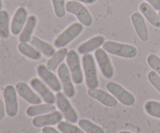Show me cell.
<instances>
[{
  "label": "cell",
  "instance_id": "1",
  "mask_svg": "<svg viewBox=\"0 0 160 133\" xmlns=\"http://www.w3.org/2000/svg\"><path fill=\"white\" fill-rule=\"evenodd\" d=\"M102 48L109 54L123 59H134L138 55L137 48L133 45L112 40H106Z\"/></svg>",
  "mask_w": 160,
  "mask_h": 133
},
{
  "label": "cell",
  "instance_id": "2",
  "mask_svg": "<svg viewBox=\"0 0 160 133\" xmlns=\"http://www.w3.org/2000/svg\"><path fill=\"white\" fill-rule=\"evenodd\" d=\"M82 66L85 77L86 86L88 89L98 88L99 87V80L98 77V71L93 55L85 54L82 57Z\"/></svg>",
  "mask_w": 160,
  "mask_h": 133
},
{
  "label": "cell",
  "instance_id": "3",
  "mask_svg": "<svg viewBox=\"0 0 160 133\" xmlns=\"http://www.w3.org/2000/svg\"><path fill=\"white\" fill-rule=\"evenodd\" d=\"M84 25L81 23H73L60 34L57 36L53 41V46L56 48H62L71 43L84 31Z\"/></svg>",
  "mask_w": 160,
  "mask_h": 133
},
{
  "label": "cell",
  "instance_id": "4",
  "mask_svg": "<svg viewBox=\"0 0 160 133\" xmlns=\"http://www.w3.org/2000/svg\"><path fill=\"white\" fill-rule=\"evenodd\" d=\"M66 10L69 13L74 15L80 23L84 26H90L93 23V18L88 9L81 2L77 1L67 2L66 3Z\"/></svg>",
  "mask_w": 160,
  "mask_h": 133
},
{
  "label": "cell",
  "instance_id": "5",
  "mask_svg": "<svg viewBox=\"0 0 160 133\" xmlns=\"http://www.w3.org/2000/svg\"><path fill=\"white\" fill-rule=\"evenodd\" d=\"M106 90L123 105L131 107L135 104L136 99L134 95L124 87L116 82H108L106 85Z\"/></svg>",
  "mask_w": 160,
  "mask_h": 133
},
{
  "label": "cell",
  "instance_id": "6",
  "mask_svg": "<svg viewBox=\"0 0 160 133\" xmlns=\"http://www.w3.org/2000/svg\"><path fill=\"white\" fill-rule=\"evenodd\" d=\"M66 60L74 84L80 85L82 83L84 82V75L78 53L74 50H70Z\"/></svg>",
  "mask_w": 160,
  "mask_h": 133
},
{
  "label": "cell",
  "instance_id": "7",
  "mask_svg": "<svg viewBox=\"0 0 160 133\" xmlns=\"http://www.w3.org/2000/svg\"><path fill=\"white\" fill-rule=\"evenodd\" d=\"M56 105L62 113V116L66 121L70 123L78 122V115L74 107L72 106L71 103L68 100L67 97L64 93L59 92L56 94Z\"/></svg>",
  "mask_w": 160,
  "mask_h": 133
},
{
  "label": "cell",
  "instance_id": "8",
  "mask_svg": "<svg viewBox=\"0 0 160 133\" xmlns=\"http://www.w3.org/2000/svg\"><path fill=\"white\" fill-rule=\"evenodd\" d=\"M58 77L62 84V88L63 90L64 94L68 98L74 97L76 95L73 81L72 79L71 74L69 70L68 66L66 63H62L57 69Z\"/></svg>",
  "mask_w": 160,
  "mask_h": 133
},
{
  "label": "cell",
  "instance_id": "9",
  "mask_svg": "<svg viewBox=\"0 0 160 133\" xmlns=\"http://www.w3.org/2000/svg\"><path fill=\"white\" fill-rule=\"evenodd\" d=\"M95 58L103 77L112 79L114 76V68L108 53L103 48H98L95 51Z\"/></svg>",
  "mask_w": 160,
  "mask_h": 133
},
{
  "label": "cell",
  "instance_id": "10",
  "mask_svg": "<svg viewBox=\"0 0 160 133\" xmlns=\"http://www.w3.org/2000/svg\"><path fill=\"white\" fill-rule=\"evenodd\" d=\"M37 73L42 81L51 89L52 91L59 93L62 90V84L59 77L53 73L52 71L47 68L46 65L40 64L37 66Z\"/></svg>",
  "mask_w": 160,
  "mask_h": 133
},
{
  "label": "cell",
  "instance_id": "11",
  "mask_svg": "<svg viewBox=\"0 0 160 133\" xmlns=\"http://www.w3.org/2000/svg\"><path fill=\"white\" fill-rule=\"evenodd\" d=\"M3 98L6 115L10 118H13L18 113L17 92L13 86L7 85L5 87L3 90Z\"/></svg>",
  "mask_w": 160,
  "mask_h": 133
},
{
  "label": "cell",
  "instance_id": "12",
  "mask_svg": "<svg viewBox=\"0 0 160 133\" xmlns=\"http://www.w3.org/2000/svg\"><path fill=\"white\" fill-rule=\"evenodd\" d=\"M30 84L34 91L42 97V99L48 104H54L56 102V97L49 87L38 78H33L30 81Z\"/></svg>",
  "mask_w": 160,
  "mask_h": 133
},
{
  "label": "cell",
  "instance_id": "13",
  "mask_svg": "<svg viewBox=\"0 0 160 133\" xmlns=\"http://www.w3.org/2000/svg\"><path fill=\"white\" fill-rule=\"evenodd\" d=\"M63 118L62 113L58 111L34 117L32 119V125L35 128H43L46 126H52L58 125Z\"/></svg>",
  "mask_w": 160,
  "mask_h": 133
},
{
  "label": "cell",
  "instance_id": "14",
  "mask_svg": "<svg viewBox=\"0 0 160 133\" xmlns=\"http://www.w3.org/2000/svg\"><path fill=\"white\" fill-rule=\"evenodd\" d=\"M88 94L93 99L96 100L102 105L108 107H116L118 104V101L110 93L102 89L92 88L88 90Z\"/></svg>",
  "mask_w": 160,
  "mask_h": 133
},
{
  "label": "cell",
  "instance_id": "15",
  "mask_svg": "<svg viewBox=\"0 0 160 133\" xmlns=\"http://www.w3.org/2000/svg\"><path fill=\"white\" fill-rule=\"evenodd\" d=\"M131 20L139 39L143 42L148 41L149 39V33L143 15L138 12H134L131 15Z\"/></svg>",
  "mask_w": 160,
  "mask_h": 133
},
{
  "label": "cell",
  "instance_id": "16",
  "mask_svg": "<svg viewBox=\"0 0 160 133\" xmlns=\"http://www.w3.org/2000/svg\"><path fill=\"white\" fill-rule=\"evenodd\" d=\"M16 90L17 93L23 98L25 101L29 104H42V99L38 94L35 93L26 83L20 82L16 84Z\"/></svg>",
  "mask_w": 160,
  "mask_h": 133
},
{
  "label": "cell",
  "instance_id": "17",
  "mask_svg": "<svg viewBox=\"0 0 160 133\" xmlns=\"http://www.w3.org/2000/svg\"><path fill=\"white\" fill-rule=\"evenodd\" d=\"M28 18V12L25 8L19 7L16 10L10 26V31L13 35L20 34L26 24Z\"/></svg>",
  "mask_w": 160,
  "mask_h": 133
},
{
  "label": "cell",
  "instance_id": "18",
  "mask_svg": "<svg viewBox=\"0 0 160 133\" xmlns=\"http://www.w3.org/2000/svg\"><path fill=\"white\" fill-rule=\"evenodd\" d=\"M105 41H106V39L103 36H95L78 47V53L81 55L90 54L92 51H96L97 49L100 48V47L102 46Z\"/></svg>",
  "mask_w": 160,
  "mask_h": 133
},
{
  "label": "cell",
  "instance_id": "19",
  "mask_svg": "<svg viewBox=\"0 0 160 133\" xmlns=\"http://www.w3.org/2000/svg\"><path fill=\"white\" fill-rule=\"evenodd\" d=\"M139 9L150 24L156 28H160V16L151 5L148 2H142L139 6Z\"/></svg>",
  "mask_w": 160,
  "mask_h": 133
},
{
  "label": "cell",
  "instance_id": "20",
  "mask_svg": "<svg viewBox=\"0 0 160 133\" xmlns=\"http://www.w3.org/2000/svg\"><path fill=\"white\" fill-rule=\"evenodd\" d=\"M55 111H56V107L54 104L45 103V104H34V105L30 106L27 108L26 114L28 116L34 118V117L45 115V114L51 113Z\"/></svg>",
  "mask_w": 160,
  "mask_h": 133
},
{
  "label": "cell",
  "instance_id": "21",
  "mask_svg": "<svg viewBox=\"0 0 160 133\" xmlns=\"http://www.w3.org/2000/svg\"><path fill=\"white\" fill-rule=\"evenodd\" d=\"M37 23L38 18L36 17V16L31 15L30 17H28L26 24L19 37L20 42H28L31 40L34 29L37 26Z\"/></svg>",
  "mask_w": 160,
  "mask_h": 133
},
{
  "label": "cell",
  "instance_id": "22",
  "mask_svg": "<svg viewBox=\"0 0 160 133\" xmlns=\"http://www.w3.org/2000/svg\"><path fill=\"white\" fill-rule=\"evenodd\" d=\"M30 42L33 47H34L42 54L47 56V57H52L56 53V49H55L54 46L44 41L36 36H32Z\"/></svg>",
  "mask_w": 160,
  "mask_h": 133
},
{
  "label": "cell",
  "instance_id": "23",
  "mask_svg": "<svg viewBox=\"0 0 160 133\" xmlns=\"http://www.w3.org/2000/svg\"><path fill=\"white\" fill-rule=\"evenodd\" d=\"M68 51V49L66 48H59L48 60V62L46 63L47 68L52 72L58 69L59 65L62 63L64 59L67 58Z\"/></svg>",
  "mask_w": 160,
  "mask_h": 133
},
{
  "label": "cell",
  "instance_id": "24",
  "mask_svg": "<svg viewBox=\"0 0 160 133\" xmlns=\"http://www.w3.org/2000/svg\"><path fill=\"white\" fill-rule=\"evenodd\" d=\"M18 50L23 55L33 61H38L42 59V54L28 42H20Z\"/></svg>",
  "mask_w": 160,
  "mask_h": 133
},
{
  "label": "cell",
  "instance_id": "25",
  "mask_svg": "<svg viewBox=\"0 0 160 133\" xmlns=\"http://www.w3.org/2000/svg\"><path fill=\"white\" fill-rule=\"evenodd\" d=\"M10 35L9 14L6 10L0 11V37L7 39Z\"/></svg>",
  "mask_w": 160,
  "mask_h": 133
},
{
  "label": "cell",
  "instance_id": "26",
  "mask_svg": "<svg viewBox=\"0 0 160 133\" xmlns=\"http://www.w3.org/2000/svg\"><path fill=\"white\" fill-rule=\"evenodd\" d=\"M78 125L85 133H106L102 128L86 118L80 120L78 121Z\"/></svg>",
  "mask_w": 160,
  "mask_h": 133
},
{
  "label": "cell",
  "instance_id": "27",
  "mask_svg": "<svg viewBox=\"0 0 160 133\" xmlns=\"http://www.w3.org/2000/svg\"><path fill=\"white\" fill-rule=\"evenodd\" d=\"M144 108L149 116L160 119V102L156 101H148L145 104Z\"/></svg>",
  "mask_w": 160,
  "mask_h": 133
},
{
  "label": "cell",
  "instance_id": "28",
  "mask_svg": "<svg viewBox=\"0 0 160 133\" xmlns=\"http://www.w3.org/2000/svg\"><path fill=\"white\" fill-rule=\"evenodd\" d=\"M58 130L62 133H85L78 126L68 121H61L57 125Z\"/></svg>",
  "mask_w": 160,
  "mask_h": 133
},
{
  "label": "cell",
  "instance_id": "29",
  "mask_svg": "<svg viewBox=\"0 0 160 133\" xmlns=\"http://www.w3.org/2000/svg\"><path fill=\"white\" fill-rule=\"evenodd\" d=\"M51 1L56 17L59 18H62L65 17L67 12L65 0H51Z\"/></svg>",
  "mask_w": 160,
  "mask_h": 133
},
{
  "label": "cell",
  "instance_id": "30",
  "mask_svg": "<svg viewBox=\"0 0 160 133\" xmlns=\"http://www.w3.org/2000/svg\"><path fill=\"white\" fill-rule=\"evenodd\" d=\"M147 63L150 68L160 76V58L155 54H150L147 57Z\"/></svg>",
  "mask_w": 160,
  "mask_h": 133
},
{
  "label": "cell",
  "instance_id": "31",
  "mask_svg": "<svg viewBox=\"0 0 160 133\" xmlns=\"http://www.w3.org/2000/svg\"><path fill=\"white\" fill-rule=\"evenodd\" d=\"M148 79L150 83L156 88L160 93V76L154 70H152L148 73Z\"/></svg>",
  "mask_w": 160,
  "mask_h": 133
},
{
  "label": "cell",
  "instance_id": "32",
  "mask_svg": "<svg viewBox=\"0 0 160 133\" xmlns=\"http://www.w3.org/2000/svg\"><path fill=\"white\" fill-rule=\"evenodd\" d=\"M6 106H5V103L2 99H0V121L4 118L5 115H6Z\"/></svg>",
  "mask_w": 160,
  "mask_h": 133
},
{
  "label": "cell",
  "instance_id": "33",
  "mask_svg": "<svg viewBox=\"0 0 160 133\" xmlns=\"http://www.w3.org/2000/svg\"><path fill=\"white\" fill-rule=\"evenodd\" d=\"M156 10H160V0H145Z\"/></svg>",
  "mask_w": 160,
  "mask_h": 133
},
{
  "label": "cell",
  "instance_id": "34",
  "mask_svg": "<svg viewBox=\"0 0 160 133\" xmlns=\"http://www.w3.org/2000/svg\"><path fill=\"white\" fill-rule=\"evenodd\" d=\"M42 133H62L60 131L56 130L55 128L51 126H46V127L42 128Z\"/></svg>",
  "mask_w": 160,
  "mask_h": 133
},
{
  "label": "cell",
  "instance_id": "35",
  "mask_svg": "<svg viewBox=\"0 0 160 133\" xmlns=\"http://www.w3.org/2000/svg\"><path fill=\"white\" fill-rule=\"evenodd\" d=\"M73 1L80 2L81 3H85V4H93L97 0H73Z\"/></svg>",
  "mask_w": 160,
  "mask_h": 133
},
{
  "label": "cell",
  "instance_id": "36",
  "mask_svg": "<svg viewBox=\"0 0 160 133\" xmlns=\"http://www.w3.org/2000/svg\"><path fill=\"white\" fill-rule=\"evenodd\" d=\"M118 133H133V132H129V131H120V132H119Z\"/></svg>",
  "mask_w": 160,
  "mask_h": 133
},
{
  "label": "cell",
  "instance_id": "37",
  "mask_svg": "<svg viewBox=\"0 0 160 133\" xmlns=\"http://www.w3.org/2000/svg\"><path fill=\"white\" fill-rule=\"evenodd\" d=\"M2 8V0H0V11H1Z\"/></svg>",
  "mask_w": 160,
  "mask_h": 133
},
{
  "label": "cell",
  "instance_id": "38",
  "mask_svg": "<svg viewBox=\"0 0 160 133\" xmlns=\"http://www.w3.org/2000/svg\"><path fill=\"white\" fill-rule=\"evenodd\" d=\"M159 16H160V10H159Z\"/></svg>",
  "mask_w": 160,
  "mask_h": 133
},
{
  "label": "cell",
  "instance_id": "39",
  "mask_svg": "<svg viewBox=\"0 0 160 133\" xmlns=\"http://www.w3.org/2000/svg\"></svg>",
  "mask_w": 160,
  "mask_h": 133
}]
</instances>
